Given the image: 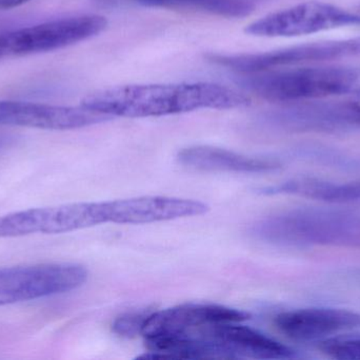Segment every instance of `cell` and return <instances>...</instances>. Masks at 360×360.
I'll return each instance as SVG.
<instances>
[{
	"label": "cell",
	"instance_id": "cell-18",
	"mask_svg": "<svg viewBox=\"0 0 360 360\" xmlns=\"http://www.w3.org/2000/svg\"><path fill=\"white\" fill-rule=\"evenodd\" d=\"M150 312L127 313L114 321L113 331L122 337L132 338L143 333V325Z\"/></svg>",
	"mask_w": 360,
	"mask_h": 360
},
{
	"label": "cell",
	"instance_id": "cell-3",
	"mask_svg": "<svg viewBox=\"0 0 360 360\" xmlns=\"http://www.w3.org/2000/svg\"><path fill=\"white\" fill-rule=\"evenodd\" d=\"M359 77V72L352 68H295L245 74L237 84L266 101L302 103L344 94L352 89Z\"/></svg>",
	"mask_w": 360,
	"mask_h": 360
},
{
	"label": "cell",
	"instance_id": "cell-19",
	"mask_svg": "<svg viewBox=\"0 0 360 360\" xmlns=\"http://www.w3.org/2000/svg\"><path fill=\"white\" fill-rule=\"evenodd\" d=\"M347 104L355 124L360 125V89L353 93L352 97L347 99Z\"/></svg>",
	"mask_w": 360,
	"mask_h": 360
},
{
	"label": "cell",
	"instance_id": "cell-13",
	"mask_svg": "<svg viewBox=\"0 0 360 360\" xmlns=\"http://www.w3.org/2000/svg\"><path fill=\"white\" fill-rule=\"evenodd\" d=\"M239 323H216L191 332L221 344L231 359H295L300 355L293 349L272 340L269 336L237 325Z\"/></svg>",
	"mask_w": 360,
	"mask_h": 360
},
{
	"label": "cell",
	"instance_id": "cell-8",
	"mask_svg": "<svg viewBox=\"0 0 360 360\" xmlns=\"http://www.w3.org/2000/svg\"><path fill=\"white\" fill-rule=\"evenodd\" d=\"M354 56H360V37L302 44L257 54H222L219 57V63L221 67L229 68L233 71L253 74L297 63Z\"/></svg>",
	"mask_w": 360,
	"mask_h": 360
},
{
	"label": "cell",
	"instance_id": "cell-12",
	"mask_svg": "<svg viewBox=\"0 0 360 360\" xmlns=\"http://www.w3.org/2000/svg\"><path fill=\"white\" fill-rule=\"evenodd\" d=\"M274 323L277 329L290 340L300 342H321L340 332L359 329L360 314L342 309H300L281 313Z\"/></svg>",
	"mask_w": 360,
	"mask_h": 360
},
{
	"label": "cell",
	"instance_id": "cell-15",
	"mask_svg": "<svg viewBox=\"0 0 360 360\" xmlns=\"http://www.w3.org/2000/svg\"><path fill=\"white\" fill-rule=\"evenodd\" d=\"M259 192L264 194H291L325 202H354L360 200V181L338 184L312 178H300L262 188Z\"/></svg>",
	"mask_w": 360,
	"mask_h": 360
},
{
	"label": "cell",
	"instance_id": "cell-5",
	"mask_svg": "<svg viewBox=\"0 0 360 360\" xmlns=\"http://www.w3.org/2000/svg\"><path fill=\"white\" fill-rule=\"evenodd\" d=\"M88 275L75 263L0 268V306L69 293L82 287Z\"/></svg>",
	"mask_w": 360,
	"mask_h": 360
},
{
	"label": "cell",
	"instance_id": "cell-10",
	"mask_svg": "<svg viewBox=\"0 0 360 360\" xmlns=\"http://www.w3.org/2000/svg\"><path fill=\"white\" fill-rule=\"evenodd\" d=\"M111 116L82 107L0 101V125L46 130H71L92 126Z\"/></svg>",
	"mask_w": 360,
	"mask_h": 360
},
{
	"label": "cell",
	"instance_id": "cell-9",
	"mask_svg": "<svg viewBox=\"0 0 360 360\" xmlns=\"http://www.w3.org/2000/svg\"><path fill=\"white\" fill-rule=\"evenodd\" d=\"M207 211V205L200 201L174 197L146 196L101 202L103 223H153L200 216Z\"/></svg>",
	"mask_w": 360,
	"mask_h": 360
},
{
	"label": "cell",
	"instance_id": "cell-20",
	"mask_svg": "<svg viewBox=\"0 0 360 360\" xmlns=\"http://www.w3.org/2000/svg\"><path fill=\"white\" fill-rule=\"evenodd\" d=\"M32 0H0V10H10V8H18L22 4H27Z\"/></svg>",
	"mask_w": 360,
	"mask_h": 360
},
{
	"label": "cell",
	"instance_id": "cell-7",
	"mask_svg": "<svg viewBox=\"0 0 360 360\" xmlns=\"http://www.w3.org/2000/svg\"><path fill=\"white\" fill-rule=\"evenodd\" d=\"M355 25H360L357 12L327 2L307 1L266 15L248 25L245 32L262 37H293Z\"/></svg>",
	"mask_w": 360,
	"mask_h": 360
},
{
	"label": "cell",
	"instance_id": "cell-6",
	"mask_svg": "<svg viewBox=\"0 0 360 360\" xmlns=\"http://www.w3.org/2000/svg\"><path fill=\"white\" fill-rule=\"evenodd\" d=\"M103 224L101 202L35 207L0 216V238L59 235Z\"/></svg>",
	"mask_w": 360,
	"mask_h": 360
},
{
	"label": "cell",
	"instance_id": "cell-17",
	"mask_svg": "<svg viewBox=\"0 0 360 360\" xmlns=\"http://www.w3.org/2000/svg\"><path fill=\"white\" fill-rule=\"evenodd\" d=\"M319 349L334 359L360 360V335L333 336L321 340Z\"/></svg>",
	"mask_w": 360,
	"mask_h": 360
},
{
	"label": "cell",
	"instance_id": "cell-1",
	"mask_svg": "<svg viewBox=\"0 0 360 360\" xmlns=\"http://www.w3.org/2000/svg\"><path fill=\"white\" fill-rule=\"evenodd\" d=\"M247 95L211 82L126 85L97 91L82 99V107L105 116L151 118L200 109L247 107Z\"/></svg>",
	"mask_w": 360,
	"mask_h": 360
},
{
	"label": "cell",
	"instance_id": "cell-4",
	"mask_svg": "<svg viewBox=\"0 0 360 360\" xmlns=\"http://www.w3.org/2000/svg\"><path fill=\"white\" fill-rule=\"evenodd\" d=\"M101 15H79L0 33V59L50 52L94 37L107 27Z\"/></svg>",
	"mask_w": 360,
	"mask_h": 360
},
{
	"label": "cell",
	"instance_id": "cell-11",
	"mask_svg": "<svg viewBox=\"0 0 360 360\" xmlns=\"http://www.w3.org/2000/svg\"><path fill=\"white\" fill-rule=\"evenodd\" d=\"M249 318L248 313L217 304H181L158 312H150L141 335L145 338L179 335L205 325L243 323Z\"/></svg>",
	"mask_w": 360,
	"mask_h": 360
},
{
	"label": "cell",
	"instance_id": "cell-14",
	"mask_svg": "<svg viewBox=\"0 0 360 360\" xmlns=\"http://www.w3.org/2000/svg\"><path fill=\"white\" fill-rule=\"evenodd\" d=\"M177 159L184 166L199 171L266 173L281 168V164L275 161L251 158L212 146L184 148Z\"/></svg>",
	"mask_w": 360,
	"mask_h": 360
},
{
	"label": "cell",
	"instance_id": "cell-16",
	"mask_svg": "<svg viewBox=\"0 0 360 360\" xmlns=\"http://www.w3.org/2000/svg\"><path fill=\"white\" fill-rule=\"evenodd\" d=\"M151 8H193L224 17H245L253 12L256 0H134Z\"/></svg>",
	"mask_w": 360,
	"mask_h": 360
},
{
	"label": "cell",
	"instance_id": "cell-21",
	"mask_svg": "<svg viewBox=\"0 0 360 360\" xmlns=\"http://www.w3.org/2000/svg\"><path fill=\"white\" fill-rule=\"evenodd\" d=\"M8 137H0V150H1L2 148H4V146H6V144H8Z\"/></svg>",
	"mask_w": 360,
	"mask_h": 360
},
{
	"label": "cell",
	"instance_id": "cell-2",
	"mask_svg": "<svg viewBox=\"0 0 360 360\" xmlns=\"http://www.w3.org/2000/svg\"><path fill=\"white\" fill-rule=\"evenodd\" d=\"M250 232L257 240L278 247L360 249V215L350 211L292 209L259 220Z\"/></svg>",
	"mask_w": 360,
	"mask_h": 360
},
{
	"label": "cell",
	"instance_id": "cell-22",
	"mask_svg": "<svg viewBox=\"0 0 360 360\" xmlns=\"http://www.w3.org/2000/svg\"><path fill=\"white\" fill-rule=\"evenodd\" d=\"M357 14H359V17H360V11H359V12H357Z\"/></svg>",
	"mask_w": 360,
	"mask_h": 360
}]
</instances>
